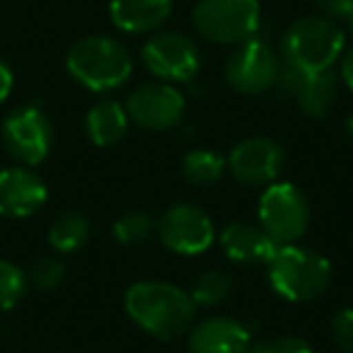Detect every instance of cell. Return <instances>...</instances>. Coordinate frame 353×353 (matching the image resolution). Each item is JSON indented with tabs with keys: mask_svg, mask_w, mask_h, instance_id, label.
<instances>
[{
	"mask_svg": "<svg viewBox=\"0 0 353 353\" xmlns=\"http://www.w3.org/2000/svg\"><path fill=\"white\" fill-rule=\"evenodd\" d=\"M30 290V279L17 264L0 259V310H12Z\"/></svg>",
	"mask_w": 353,
	"mask_h": 353,
	"instance_id": "23",
	"label": "cell"
},
{
	"mask_svg": "<svg viewBox=\"0 0 353 353\" xmlns=\"http://www.w3.org/2000/svg\"><path fill=\"white\" fill-rule=\"evenodd\" d=\"M332 341L341 353H353V307L339 310L332 317Z\"/></svg>",
	"mask_w": 353,
	"mask_h": 353,
	"instance_id": "25",
	"label": "cell"
},
{
	"mask_svg": "<svg viewBox=\"0 0 353 353\" xmlns=\"http://www.w3.org/2000/svg\"><path fill=\"white\" fill-rule=\"evenodd\" d=\"M285 152L274 138L254 136L240 141L228 155V172L235 182L250 189H264L279 179L283 170Z\"/></svg>",
	"mask_w": 353,
	"mask_h": 353,
	"instance_id": "12",
	"label": "cell"
},
{
	"mask_svg": "<svg viewBox=\"0 0 353 353\" xmlns=\"http://www.w3.org/2000/svg\"><path fill=\"white\" fill-rule=\"evenodd\" d=\"M343 22H346V30H343V32H346V34H348V37H351V39H353V12H351V15H348V17H346V20H343Z\"/></svg>",
	"mask_w": 353,
	"mask_h": 353,
	"instance_id": "31",
	"label": "cell"
},
{
	"mask_svg": "<svg viewBox=\"0 0 353 353\" xmlns=\"http://www.w3.org/2000/svg\"><path fill=\"white\" fill-rule=\"evenodd\" d=\"M252 346V334L247 324L228 314L194 322L187 334L189 353H247Z\"/></svg>",
	"mask_w": 353,
	"mask_h": 353,
	"instance_id": "13",
	"label": "cell"
},
{
	"mask_svg": "<svg viewBox=\"0 0 353 353\" xmlns=\"http://www.w3.org/2000/svg\"><path fill=\"white\" fill-rule=\"evenodd\" d=\"M90 240V221L85 213L65 211L51 223L49 228V245L61 254H73Z\"/></svg>",
	"mask_w": 353,
	"mask_h": 353,
	"instance_id": "20",
	"label": "cell"
},
{
	"mask_svg": "<svg viewBox=\"0 0 353 353\" xmlns=\"http://www.w3.org/2000/svg\"><path fill=\"white\" fill-rule=\"evenodd\" d=\"M12 85H15V75H12L10 65L0 59V104L6 102L12 92Z\"/></svg>",
	"mask_w": 353,
	"mask_h": 353,
	"instance_id": "28",
	"label": "cell"
},
{
	"mask_svg": "<svg viewBox=\"0 0 353 353\" xmlns=\"http://www.w3.org/2000/svg\"><path fill=\"white\" fill-rule=\"evenodd\" d=\"M346 49V32L336 20L324 15H305L283 32L279 56L283 63L303 73L332 70Z\"/></svg>",
	"mask_w": 353,
	"mask_h": 353,
	"instance_id": "3",
	"label": "cell"
},
{
	"mask_svg": "<svg viewBox=\"0 0 353 353\" xmlns=\"http://www.w3.org/2000/svg\"><path fill=\"white\" fill-rule=\"evenodd\" d=\"M49 189L30 167L0 170V216L30 218L46 203Z\"/></svg>",
	"mask_w": 353,
	"mask_h": 353,
	"instance_id": "14",
	"label": "cell"
},
{
	"mask_svg": "<svg viewBox=\"0 0 353 353\" xmlns=\"http://www.w3.org/2000/svg\"><path fill=\"white\" fill-rule=\"evenodd\" d=\"M172 6V0H109V17L126 34H150L170 20Z\"/></svg>",
	"mask_w": 353,
	"mask_h": 353,
	"instance_id": "16",
	"label": "cell"
},
{
	"mask_svg": "<svg viewBox=\"0 0 353 353\" xmlns=\"http://www.w3.org/2000/svg\"><path fill=\"white\" fill-rule=\"evenodd\" d=\"M112 232L119 245L138 247L152 240V235H157V221L143 211H128L114 221Z\"/></svg>",
	"mask_w": 353,
	"mask_h": 353,
	"instance_id": "22",
	"label": "cell"
},
{
	"mask_svg": "<svg viewBox=\"0 0 353 353\" xmlns=\"http://www.w3.org/2000/svg\"><path fill=\"white\" fill-rule=\"evenodd\" d=\"M269 283L288 303H312L329 290L334 279L332 261L300 245H281L266 264Z\"/></svg>",
	"mask_w": 353,
	"mask_h": 353,
	"instance_id": "4",
	"label": "cell"
},
{
	"mask_svg": "<svg viewBox=\"0 0 353 353\" xmlns=\"http://www.w3.org/2000/svg\"><path fill=\"white\" fill-rule=\"evenodd\" d=\"M247 353H314L305 339L300 336H274L250 346Z\"/></svg>",
	"mask_w": 353,
	"mask_h": 353,
	"instance_id": "26",
	"label": "cell"
},
{
	"mask_svg": "<svg viewBox=\"0 0 353 353\" xmlns=\"http://www.w3.org/2000/svg\"><path fill=\"white\" fill-rule=\"evenodd\" d=\"M279 247L259 223L232 221L221 230V250L235 264H269Z\"/></svg>",
	"mask_w": 353,
	"mask_h": 353,
	"instance_id": "15",
	"label": "cell"
},
{
	"mask_svg": "<svg viewBox=\"0 0 353 353\" xmlns=\"http://www.w3.org/2000/svg\"><path fill=\"white\" fill-rule=\"evenodd\" d=\"M157 235L174 254L196 256L208 252L216 242V225L201 206L179 201L165 208L157 218Z\"/></svg>",
	"mask_w": 353,
	"mask_h": 353,
	"instance_id": "9",
	"label": "cell"
},
{
	"mask_svg": "<svg viewBox=\"0 0 353 353\" xmlns=\"http://www.w3.org/2000/svg\"><path fill=\"white\" fill-rule=\"evenodd\" d=\"M128 123H131V119H128L126 107L121 102L102 99L85 117V131L97 148H112L126 136Z\"/></svg>",
	"mask_w": 353,
	"mask_h": 353,
	"instance_id": "18",
	"label": "cell"
},
{
	"mask_svg": "<svg viewBox=\"0 0 353 353\" xmlns=\"http://www.w3.org/2000/svg\"><path fill=\"white\" fill-rule=\"evenodd\" d=\"M256 213L259 225L279 245H295L310 228V203L290 182H274L264 187Z\"/></svg>",
	"mask_w": 353,
	"mask_h": 353,
	"instance_id": "6",
	"label": "cell"
},
{
	"mask_svg": "<svg viewBox=\"0 0 353 353\" xmlns=\"http://www.w3.org/2000/svg\"><path fill=\"white\" fill-rule=\"evenodd\" d=\"M27 279H30V285H34V288L54 290L63 283L65 264L61 259H56V256H39V259L32 264Z\"/></svg>",
	"mask_w": 353,
	"mask_h": 353,
	"instance_id": "24",
	"label": "cell"
},
{
	"mask_svg": "<svg viewBox=\"0 0 353 353\" xmlns=\"http://www.w3.org/2000/svg\"><path fill=\"white\" fill-rule=\"evenodd\" d=\"M126 114L145 131H170L179 126L187 112V97L172 83H143L126 97Z\"/></svg>",
	"mask_w": 353,
	"mask_h": 353,
	"instance_id": "10",
	"label": "cell"
},
{
	"mask_svg": "<svg viewBox=\"0 0 353 353\" xmlns=\"http://www.w3.org/2000/svg\"><path fill=\"white\" fill-rule=\"evenodd\" d=\"M192 25L211 44L237 46L259 34V0H199L192 10Z\"/></svg>",
	"mask_w": 353,
	"mask_h": 353,
	"instance_id": "5",
	"label": "cell"
},
{
	"mask_svg": "<svg viewBox=\"0 0 353 353\" xmlns=\"http://www.w3.org/2000/svg\"><path fill=\"white\" fill-rule=\"evenodd\" d=\"M128 317L136 327L160 341H176L189 334L196 319L192 295L167 281H138L123 298Z\"/></svg>",
	"mask_w": 353,
	"mask_h": 353,
	"instance_id": "1",
	"label": "cell"
},
{
	"mask_svg": "<svg viewBox=\"0 0 353 353\" xmlns=\"http://www.w3.org/2000/svg\"><path fill=\"white\" fill-rule=\"evenodd\" d=\"M346 136H348V141L353 143V112L348 114V119H346Z\"/></svg>",
	"mask_w": 353,
	"mask_h": 353,
	"instance_id": "30",
	"label": "cell"
},
{
	"mask_svg": "<svg viewBox=\"0 0 353 353\" xmlns=\"http://www.w3.org/2000/svg\"><path fill=\"white\" fill-rule=\"evenodd\" d=\"M314 6L324 17H332V20H346L353 12V0H314Z\"/></svg>",
	"mask_w": 353,
	"mask_h": 353,
	"instance_id": "27",
	"label": "cell"
},
{
	"mask_svg": "<svg viewBox=\"0 0 353 353\" xmlns=\"http://www.w3.org/2000/svg\"><path fill=\"white\" fill-rule=\"evenodd\" d=\"M235 290L232 276L221 269H206L194 279V285L189 290L196 307H218L223 305Z\"/></svg>",
	"mask_w": 353,
	"mask_h": 353,
	"instance_id": "21",
	"label": "cell"
},
{
	"mask_svg": "<svg viewBox=\"0 0 353 353\" xmlns=\"http://www.w3.org/2000/svg\"><path fill=\"white\" fill-rule=\"evenodd\" d=\"M3 145L25 167L44 162L54 145V126L39 107H20L3 121Z\"/></svg>",
	"mask_w": 353,
	"mask_h": 353,
	"instance_id": "11",
	"label": "cell"
},
{
	"mask_svg": "<svg viewBox=\"0 0 353 353\" xmlns=\"http://www.w3.org/2000/svg\"><path fill=\"white\" fill-rule=\"evenodd\" d=\"M141 59L145 68L162 83H194L201 70V49L182 32H155L143 44Z\"/></svg>",
	"mask_w": 353,
	"mask_h": 353,
	"instance_id": "7",
	"label": "cell"
},
{
	"mask_svg": "<svg viewBox=\"0 0 353 353\" xmlns=\"http://www.w3.org/2000/svg\"><path fill=\"white\" fill-rule=\"evenodd\" d=\"M281 70V56L269 41L252 37L237 44L225 61V83L240 94H264L274 90Z\"/></svg>",
	"mask_w": 353,
	"mask_h": 353,
	"instance_id": "8",
	"label": "cell"
},
{
	"mask_svg": "<svg viewBox=\"0 0 353 353\" xmlns=\"http://www.w3.org/2000/svg\"><path fill=\"white\" fill-rule=\"evenodd\" d=\"M70 78L90 92H114L133 75V59L128 49L114 37L92 34L78 39L65 54Z\"/></svg>",
	"mask_w": 353,
	"mask_h": 353,
	"instance_id": "2",
	"label": "cell"
},
{
	"mask_svg": "<svg viewBox=\"0 0 353 353\" xmlns=\"http://www.w3.org/2000/svg\"><path fill=\"white\" fill-rule=\"evenodd\" d=\"M339 94V78L332 70H322V73H300L298 85H295L293 102L298 109L310 119H324L332 112L334 102Z\"/></svg>",
	"mask_w": 353,
	"mask_h": 353,
	"instance_id": "17",
	"label": "cell"
},
{
	"mask_svg": "<svg viewBox=\"0 0 353 353\" xmlns=\"http://www.w3.org/2000/svg\"><path fill=\"white\" fill-rule=\"evenodd\" d=\"M228 170V160L216 150L194 148L182 160V176L192 187H213Z\"/></svg>",
	"mask_w": 353,
	"mask_h": 353,
	"instance_id": "19",
	"label": "cell"
},
{
	"mask_svg": "<svg viewBox=\"0 0 353 353\" xmlns=\"http://www.w3.org/2000/svg\"><path fill=\"white\" fill-rule=\"evenodd\" d=\"M339 61H341V65H339V78H341V83L353 92V49L343 51Z\"/></svg>",
	"mask_w": 353,
	"mask_h": 353,
	"instance_id": "29",
	"label": "cell"
}]
</instances>
